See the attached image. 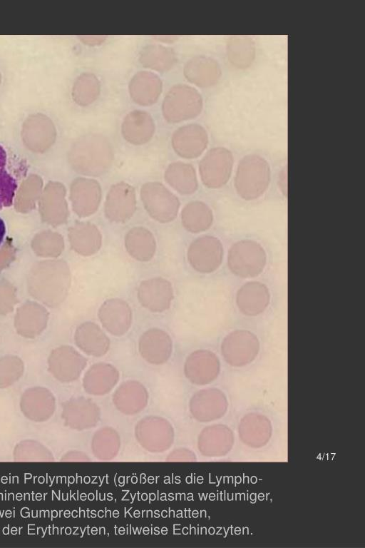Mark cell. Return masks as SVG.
I'll return each instance as SVG.
<instances>
[{"label":"cell","instance_id":"obj_1","mask_svg":"<svg viewBox=\"0 0 365 548\" xmlns=\"http://www.w3.org/2000/svg\"><path fill=\"white\" fill-rule=\"evenodd\" d=\"M272 181V169L262 156L250 153L238 162L234 175V189L242 201H253L263 197Z\"/></svg>","mask_w":365,"mask_h":548},{"label":"cell","instance_id":"obj_2","mask_svg":"<svg viewBox=\"0 0 365 548\" xmlns=\"http://www.w3.org/2000/svg\"><path fill=\"white\" fill-rule=\"evenodd\" d=\"M267 258V251L259 242L250 238L241 239L229 248L227 265L235 276L252 279L264 272Z\"/></svg>","mask_w":365,"mask_h":548},{"label":"cell","instance_id":"obj_3","mask_svg":"<svg viewBox=\"0 0 365 548\" xmlns=\"http://www.w3.org/2000/svg\"><path fill=\"white\" fill-rule=\"evenodd\" d=\"M203 100L194 87L184 83L173 85L166 93L162 113L169 123H179L197 116L202 111Z\"/></svg>","mask_w":365,"mask_h":548},{"label":"cell","instance_id":"obj_4","mask_svg":"<svg viewBox=\"0 0 365 548\" xmlns=\"http://www.w3.org/2000/svg\"><path fill=\"white\" fill-rule=\"evenodd\" d=\"M78 161L83 173L98 176L106 172L112 165L113 153L110 141L100 133L84 136L76 146Z\"/></svg>","mask_w":365,"mask_h":548},{"label":"cell","instance_id":"obj_5","mask_svg":"<svg viewBox=\"0 0 365 548\" xmlns=\"http://www.w3.org/2000/svg\"><path fill=\"white\" fill-rule=\"evenodd\" d=\"M260 347L257 335L248 330L237 329L223 338L220 352L227 365L240 368L249 365L256 360Z\"/></svg>","mask_w":365,"mask_h":548},{"label":"cell","instance_id":"obj_6","mask_svg":"<svg viewBox=\"0 0 365 548\" xmlns=\"http://www.w3.org/2000/svg\"><path fill=\"white\" fill-rule=\"evenodd\" d=\"M234 156L226 147L210 148L199 163L201 181L208 188L219 189L230 180L234 169Z\"/></svg>","mask_w":365,"mask_h":548},{"label":"cell","instance_id":"obj_7","mask_svg":"<svg viewBox=\"0 0 365 548\" xmlns=\"http://www.w3.org/2000/svg\"><path fill=\"white\" fill-rule=\"evenodd\" d=\"M140 198L145 210L155 220L165 223L176 218L180 206L178 198L161 183L143 184Z\"/></svg>","mask_w":365,"mask_h":548},{"label":"cell","instance_id":"obj_8","mask_svg":"<svg viewBox=\"0 0 365 548\" xmlns=\"http://www.w3.org/2000/svg\"><path fill=\"white\" fill-rule=\"evenodd\" d=\"M135 436L145 450L159 453L166 451L173 445L174 430L167 420L156 416H148L137 423Z\"/></svg>","mask_w":365,"mask_h":548},{"label":"cell","instance_id":"obj_9","mask_svg":"<svg viewBox=\"0 0 365 548\" xmlns=\"http://www.w3.org/2000/svg\"><path fill=\"white\" fill-rule=\"evenodd\" d=\"M187 259L195 270L204 274L212 273L218 270L223 262V244L216 236H200L190 243Z\"/></svg>","mask_w":365,"mask_h":548},{"label":"cell","instance_id":"obj_10","mask_svg":"<svg viewBox=\"0 0 365 548\" xmlns=\"http://www.w3.org/2000/svg\"><path fill=\"white\" fill-rule=\"evenodd\" d=\"M136 198L134 188L125 182L110 188L104 204L106 217L113 223H125L135 213Z\"/></svg>","mask_w":365,"mask_h":548},{"label":"cell","instance_id":"obj_11","mask_svg":"<svg viewBox=\"0 0 365 548\" xmlns=\"http://www.w3.org/2000/svg\"><path fill=\"white\" fill-rule=\"evenodd\" d=\"M208 133L199 123H192L179 127L172 136V146L184 158L200 156L208 146Z\"/></svg>","mask_w":365,"mask_h":548},{"label":"cell","instance_id":"obj_12","mask_svg":"<svg viewBox=\"0 0 365 548\" xmlns=\"http://www.w3.org/2000/svg\"><path fill=\"white\" fill-rule=\"evenodd\" d=\"M270 301L269 288L258 280L245 282L237 289L235 295V304L238 310L247 317L262 314L269 307Z\"/></svg>","mask_w":365,"mask_h":548},{"label":"cell","instance_id":"obj_13","mask_svg":"<svg viewBox=\"0 0 365 548\" xmlns=\"http://www.w3.org/2000/svg\"><path fill=\"white\" fill-rule=\"evenodd\" d=\"M227 408L225 395L220 390L210 388L196 392L190 399V410L200 422H210L220 418Z\"/></svg>","mask_w":365,"mask_h":548},{"label":"cell","instance_id":"obj_14","mask_svg":"<svg viewBox=\"0 0 365 548\" xmlns=\"http://www.w3.org/2000/svg\"><path fill=\"white\" fill-rule=\"evenodd\" d=\"M220 370V361L215 353L207 350H200L189 356L185 372L190 382L203 385L214 381Z\"/></svg>","mask_w":365,"mask_h":548},{"label":"cell","instance_id":"obj_15","mask_svg":"<svg viewBox=\"0 0 365 548\" xmlns=\"http://www.w3.org/2000/svg\"><path fill=\"white\" fill-rule=\"evenodd\" d=\"M26 176V170L11 163L6 149L0 145V210L13 206Z\"/></svg>","mask_w":365,"mask_h":548},{"label":"cell","instance_id":"obj_16","mask_svg":"<svg viewBox=\"0 0 365 548\" xmlns=\"http://www.w3.org/2000/svg\"><path fill=\"white\" fill-rule=\"evenodd\" d=\"M183 73L189 82L199 87L207 88L219 81L222 68L215 59L199 55L192 57L185 63Z\"/></svg>","mask_w":365,"mask_h":548},{"label":"cell","instance_id":"obj_17","mask_svg":"<svg viewBox=\"0 0 365 548\" xmlns=\"http://www.w3.org/2000/svg\"><path fill=\"white\" fill-rule=\"evenodd\" d=\"M140 303L153 312L167 310L173 298V290L169 281L155 278L143 281L138 290Z\"/></svg>","mask_w":365,"mask_h":548},{"label":"cell","instance_id":"obj_18","mask_svg":"<svg viewBox=\"0 0 365 548\" xmlns=\"http://www.w3.org/2000/svg\"><path fill=\"white\" fill-rule=\"evenodd\" d=\"M65 425L71 429L84 430L95 427L100 420V410L92 400L81 398L68 402L63 410Z\"/></svg>","mask_w":365,"mask_h":548},{"label":"cell","instance_id":"obj_19","mask_svg":"<svg viewBox=\"0 0 365 548\" xmlns=\"http://www.w3.org/2000/svg\"><path fill=\"white\" fill-rule=\"evenodd\" d=\"M155 125L151 115L142 110L130 111L124 118L121 125L123 138L130 143L142 145L153 137Z\"/></svg>","mask_w":365,"mask_h":548},{"label":"cell","instance_id":"obj_20","mask_svg":"<svg viewBox=\"0 0 365 548\" xmlns=\"http://www.w3.org/2000/svg\"><path fill=\"white\" fill-rule=\"evenodd\" d=\"M128 89L134 102L141 106H150L159 98L163 89V83L155 73L140 71L131 78Z\"/></svg>","mask_w":365,"mask_h":548},{"label":"cell","instance_id":"obj_21","mask_svg":"<svg viewBox=\"0 0 365 548\" xmlns=\"http://www.w3.org/2000/svg\"><path fill=\"white\" fill-rule=\"evenodd\" d=\"M113 401L116 408L122 413L135 415L146 406L148 392L140 383L129 381L122 384L115 390Z\"/></svg>","mask_w":365,"mask_h":548},{"label":"cell","instance_id":"obj_22","mask_svg":"<svg viewBox=\"0 0 365 548\" xmlns=\"http://www.w3.org/2000/svg\"><path fill=\"white\" fill-rule=\"evenodd\" d=\"M98 317L108 331L120 335L127 332L131 322V313L125 302L113 299L103 303Z\"/></svg>","mask_w":365,"mask_h":548},{"label":"cell","instance_id":"obj_23","mask_svg":"<svg viewBox=\"0 0 365 548\" xmlns=\"http://www.w3.org/2000/svg\"><path fill=\"white\" fill-rule=\"evenodd\" d=\"M172 350L169 336L162 330L152 329L145 333L139 341L142 356L150 363L160 364L170 357Z\"/></svg>","mask_w":365,"mask_h":548},{"label":"cell","instance_id":"obj_24","mask_svg":"<svg viewBox=\"0 0 365 548\" xmlns=\"http://www.w3.org/2000/svg\"><path fill=\"white\" fill-rule=\"evenodd\" d=\"M226 55L230 64L235 68H247L256 56L255 42L250 36L232 35L227 40Z\"/></svg>","mask_w":365,"mask_h":548},{"label":"cell","instance_id":"obj_25","mask_svg":"<svg viewBox=\"0 0 365 548\" xmlns=\"http://www.w3.org/2000/svg\"><path fill=\"white\" fill-rule=\"evenodd\" d=\"M230 434L226 427L220 425L205 427L200 434L197 446L200 452L208 457L224 455L230 446Z\"/></svg>","mask_w":365,"mask_h":548},{"label":"cell","instance_id":"obj_26","mask_svg":"<svg viewBox=\"0 0 365 548\" xmlns=\"http://www.w3.org/2000/svg\"><path fill=\"white\" fill-rule=\"evenodd\" d=\"M125 247L133 258L148 261L155 253L156 242L153 233L147 228L135 227L126 233Z\"/></svg>","mask_w":365,"mask_h":548},{"label":"cell","instance_id":"obj_27","mask_svg":"<svg viewBox=\"0 0 365 548\" xmlns=\"http://www.w3.org/2000/svg\"><path fill=\"white\" fill-rule=\"evenodd\" d=\"M165 179L182 195H190L198 188L195 169L190 163L181 161L170 163L165 171Z\"/></svg>","mask_w":365,"mask_h":548},{"label":"cell","instance_id":"obj_28","mask_svg":"<svg viewBox=\"0 0 365 548\" xmlns=\"http://www.w3.org/2000/svg\"><path fill=\"white\" fill-rule=\"evenodd\" d=\"M185 229L191 233H201L210 229L214 221L212 209L205 203L195 201L187 204L181 212Z\"/></svg>","mask_w":365,"mask_h":548},{"label":"cell","instance_id":"obj_29","mask_svg":"<svg viewBox=\"0 0 365 548\" xmlns=\"http://www.w3.org/2000/svg\"><path fill=\"white\" fill-rule=\"evenodd\" d=\"M139 61L145 68L160 72L167 71L177 62L175 50L160 44H148L140 51Z\"/></svg>","mask_w":365,"mask_h":548},{"label":"cell","instance_id":"obj_30","mask_svg":"<svg viewBox=\"0 0 365 548\" xmlns=\"http://www.w3.org/2000/svg\"><path fill=\"white\" fill-rule=\"evenodd\" d=\"M120 447V438L113 428L105 427L97 430L91 440V450L100 460L108 461L115 458Z\"/></svg>","mask_w":365,"mask_h":548},{"label":"cell","instance_id":"obj_31","mask_svg":"<svg viewBox=\"0 0 365 548\" xmlns=\"http://www.w3.org/2000/svg\"><path fill=\"white\" fill-rule=\"evenodd\" d=\"M106 370H100L99 366H93L87 373L84 380L86 391L93 395H102L108 392L116 384L118 375L112 367L108 366Z\"/></svg>","mask_w":365,"mask_h":548},{"label":"cell","instance_id":"obj_32","mask_svg":"<svg viewBox=\"0 0 365 548\" xmlns=\"http://www.w3.org/2000/svg\"><path fill=\"white\" fill-rule=\"evenodd\" d=\"M101 85L97 76L90 72L80 74L73 83L72 97L79 106L93 103L100 94Z\"/></svg>","mask_w":365,"mask_h":548},{"label":"cell","instance_id":"obj_33","mask_svg":"<svg viewBox=\"0 0 365 548\" xmlns=\"http://www.w3.org/2000/svg\"><path fill=\"white\" fill-rule=\"evenodd\" d=\"M14 458L17 462H51L53 456L41 443L34 440H24L16 445Z\"/></svg>","mask_w":365,"mask_h":548},{"label":"cell","instance_id":"obj_34","mask_svg":"<svg viewBox=\"0 0 365 548\" xmlns=\"http://www.w3.org/2000/svg\"><path fill=\"white\" fill-rule=\"evenodd\" d=\"M24 412L27 417L34 421L47 420L53 412L51 399L44 396L28 397L24 403Z\"/></svg>","mask_w":365,"mask_h":548},{"label":"cell","instance_id":"obj_35","mask_svg":"<svg viewBox=\"0 0 365 548\" xmlns=\"http://www.w3.org/2000/svg\"><path fill=\"white\" fill-rule=\"evenodd\" d=\"M168 462H195L196 456L195 453L185 447L177 448L172 451L166 458Z\"/></svg>","mask_w":365,"mask_h":548},{"label":"cell","instance_id":"obj_36","mask_svg":"<svg viewBox=\"0 0 365 548\" xmlns=\"http://www.w3.org/2000/svg\"><path fill=\"white\" fill-rule=\"evenodd\" d=\"M63 462H88V456L80 451H71L66 453L61 460Z\"/></svg>","mask_w":365,"mask_h":548},{"label":"cell","instance_id":"obj_37","mask_svg":"<svg viewBox=\"0 0 365 548\" xmlns=\"http://www.w3.org/2000/svg\"><path fill=\"white\" fill-rule=\"evenodd\" d=\"M277 186L278 188L284 196L287 197V168L284 167L282 168L277 176Z\"/></svg>","mask_w":365,"mask_h":548},{"label":"cell","instance_id":"obj_38","mask_svg":"<svg viewBox=\"0 0 365 548\" xmlns=\"http://www.w3.org/2000/svg\"><path fill=\"white\" fill-rule=\"evenodd\" d=\"M80 38L83 42L89 45L101 44L106 39L104 36H81Z\"/></svg>","mask_w":365,"mask_h":548},{"label":"cell","instance_id":"obj_39","mask_svg":"<svg viewBox=\"0 0 365 548\" xmlns=\"http://www.w3.org/2000/svg\"><path fill=\"white\" fill-rule=\"evenodd\" d=\"M6 233V225L4 220L0 217V246L2 245Z\"/></svg>","mask_w":365,"mask_h":548},{"label":"cell","instance_id":"obj_40","mask_svg":"<svg viewBox=\"0 0 365 548\" xmlns=\"http://www.w3.org/2000/svg\"><path fill=\"white\" fill-rule=\"evenodd\" d=\"M0 83H1V75H0Z\"/></svg>","mask_w":365,"mask_h":548}]
</instances>
